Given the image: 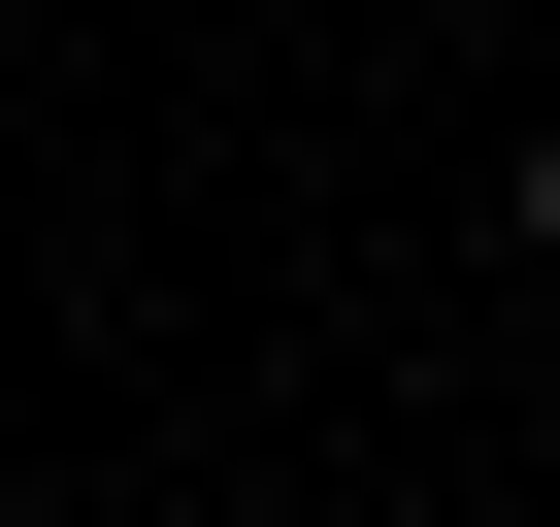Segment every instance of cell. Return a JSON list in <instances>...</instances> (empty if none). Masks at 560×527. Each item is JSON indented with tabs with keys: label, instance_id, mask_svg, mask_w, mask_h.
Returning a JSON list of instances; mask_svg holds the SVG:
<instances>
[{
	"label": "cell",
	"instance_id": "6da1fadb",
	"mask_svg": "<svg viewBox=\"0 0 560 527\" xmlns=\"http://www.w3.org/2000/svg\"><path fill=\"white\" fill-rule=\"evenodd\" d=\"M527 264H560V132H527Z\"/></svg>",
	"mask_w": 560,
	"mask_h": 527
}]
</instances>
